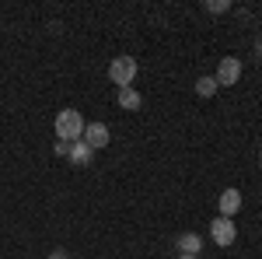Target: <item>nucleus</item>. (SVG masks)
I'll list each match as a JSON object with an SVG mask.
<instances>
[{"mask_svg": "<svg viewBox=\"0 0 262 259\" xmlns=\"http://www.w3.org/2000/svg\"><path fill=\"white\" fill-rule=\"evenodd\" d=\"M137 70H140V63L133 60V56H116V60L108 63V81H112L116 88H133Z\"/></svg>", "mask_w": 262, "mask_h": 259, "instance_id": "2", "label": "nucleus"}, {"mask_svg": "<svg viewBox=\"0 0 262 259\" xmlns=\"http://www.w3.org/2000/svg\"><path fill=\"white\" fill-rule=\"evenodd\" d=\"M238 77H242V60L238 56H224L217 74H213L217 88H231V84H238Z\"/></svg>", "mask_w": 262, "mask_h": 259, "instance_id": "4", "label": "nucleus"}, {"mask_svg": "<svg viewBox=\"0 0 262 259\" xmlns=\"http://www.w3.org/2000/svg\"><path fill=\"white\" fill-rule=\"evenodd\" d=\"M175 259H200V256H175Z\"/></svg>", "mask_w": 262, "mask_h": 259, "instance_id": "14", "label": "nucleus"}, {"mask_svg": "<svg viewBox=\"0 0 262 259\" xmlns=\"http://www.w3.org/2000/svg\"><path fill=\"white\" fill-rule=\"evenodd\" d=\"M210 238L217 242L221 249L234 245V238H238V228H234V221H231V217H213V221H210Z\"/></svg>", "mask_w": 262, "mask_h": 259, "instance_id": "3", "label": "nucleus"}, {"mask_svg": "<svg viewBox=\"0 0 262 259\" xmlns=\"http://www.w3.org/2000/svg\"><path fill=\"white\" fill-rule=\"evenodd\" d=\"M84 144H88V147H91V151H101V147H108V126H105V123H88V126H84Z\"/></svg>", "mask_w": 262, "mask_h": 259, "instance_id": "5", "label": "nucleus"}, {"mask_svg": "<svg viewBox=\"0 0 262 259\" xmlns=\"http://www.w3.org/2000/svg\"><path fill=\"white\" fill-rule=\"evenodd\" d=\"M217 207H221V217H234L242 210V193L238 189H224L217 196Z\"/></svg>", "mask_w": 262, "mask_h": 259, "instance_id": "6", "label": "nucleus"}, {"mask_svg": "<svg viewBox=\"0 0 262 259\" xmlns=\"http://www.w3.org/2000/svg\"><path fill=\"white\" fill-rule=\"evenodd\" d=\"M259 161H262V154H259Z\"/></svg>", "mask_w": 262, "mask_h": 259, "instance_id": "16", "label": "nucleus"}, {"mask_svg": "<svg viewBox=\"0 0 262 259\" xmlns=\"http://www.w3.org/2000/svg\"><path fill=\"white\" fill-rule=\"evenodd\" d=\"M91 158H95V151H91L84 140H74V144H70V158H67L70 165H77V168H88V165H91Z\"/></svg>", "mask_w": 262, "mask_h": 259, "instance_id": "8", "label": "nucleus"}, {"mask_svg": "<svg viewBox=\"0 0 262 259\" xmlns=\"http://www.w3.org/2000/svg\"><path fill=\"white\" fill-rule=\"evenodd\" d=\"M259 53H262V39H259Z\"/></svg>", "mask_w": 262, "mask_h": 259, "instance_id": "15", "label": "nucleus"}, {"mask_svg": "<svg viewBox=\"0 0 262 259\" xmlns=\"http://www.w3.org/2000/svg\"><path fill=\"white\" fill-rule=\"evenodd\" d=\"M196 95H200V98H213V95H217V81L213 77H200L196 81Z\"/></svg>", "mask_w": 262, "mask_h": 259, "instance_id": "10", "label": "nucleus"}, {"mask_svg": "<svg viewBox=\"0 0 262 259\" xmlns=\"http://www.w3.org/2000/svg\"><path fill=\"white\" fill-rule=\"evenodd\" d=\"M175 249H179V256H196L203 249V238L196 231H182L179 238H175Z\"/></svg>", "mask_w": 262, "mask_h": 259, "instance_id": "7", "label": "nucleus"}, {"mask_svg": "<svg viewBox=\"0 0 262 259\" xmlns=\"http://www.w3.org/2000/svg\"><path fill=\"white\" fill-rule=\"evenodd\" d=\"M203 7H206L210 14H224V11H231V0H206Z\"/></svg>", "mask_w": 262, "mask_h": 259, "instance_id": "11", "label": "nucleus"}, {"mask_svg": "<svg viewBox=\"0 0 262 259\" xmlns=\"http://www.w3.org/2000/svg\"><path fill=\"white\" fill-rule=\"evenodd\" d=\"M84 137V116L77 109H63L56 112V140H67V144H74V140Z\"/></svg>", "mask_w": 262, "mask_h": 259, "instance_id": "1", "label": "nucleus"}, {"mask_svg": "<svg viewBox=\"0 0 262 259\" xmlns=\"http://www.w3.org/2000/svg\"><path fill=\"white\" fill-rule=\"evenodd\" d=\"M46 259H70V252H67V249H56V252H49Z\"/></svg>", "mask_w": 262, "mask_h": 259, "instance_id": "13", "label": "nucleus"}, {"mask_svg": "<svg viewBox=\"0 0 262 259\" xmlns=\"http://www.w3.org/2000/svg\"><path fill=\"white\" fill-rule=\"evenodd\" d=\"M140 91L137 88H119V105L122 109H140Z\"/></svg>", "mask_w": 262, "mask_h": 259, "instance_id": "9", "label": "nucleus"}, {"mask_svg": "<svg viewBox=\"0 0 262 259\" xmlns=\"http://www.w3.org/2000/svg\"><path fill=\"white\" fill-rule=\"evenodd\" d=\"M56 154H60V158H70V144H67V140H56Z\"/></svg>", "mask_w": 262, "mask_h": 259, "instance_id": "12", "label": "nucleus"}]
</instances>
